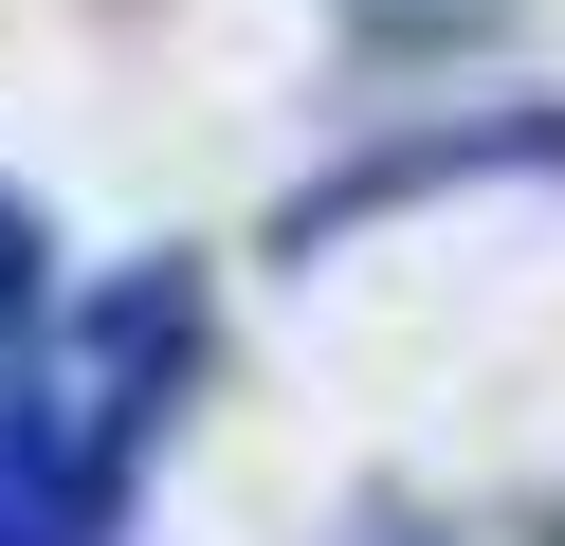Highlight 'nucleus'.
Masks as SVG:
<instances>
[{
	"instance_id": "7ed1b4c3",
	"label": "nucleus",
	"mask_w": 565,
	"mask_h": 546,
	"mask_svg": "<svg viewBox=\"0 0 565 546\" xmlns=\"http://www.w3.org/2000/svg\"><path fill=\"white\" fill-rule=\"evenodd\" d=\"M347 19H365V36H492L511 0H347Z\"/></svg>"
},
{
	"instance_id": "f257e3e1",
	"label": "nucleus",
	"mask_w": 565,
	"mask_h": 546,
	"mask_svg": "<svg viewBox=\"0 0 565 546\" xmlns=\"http://www.w3.org/2000/svg\"><path fill=\"white\" fill-rule=\"evenodd\" d=\"M183 383H201V274L183 255L38 310V346L0 364V546H110Z\"/></svg>"
},
{
	"instance_id": "f03ea898",
	"label": "nucleus",
	"mask_w": 565,
	"mask_h": 546,
	"mask_svg": "<svg viewBox=\"0 0 565 546\" xmlns=\"http://www.w3.org/2000/svg\"><path fill=\"white\" fill-rule=\"evenodd\" d=\"M19 346H38V218L0 201V364H19Z\"/></svg>"
}]
</instances>
